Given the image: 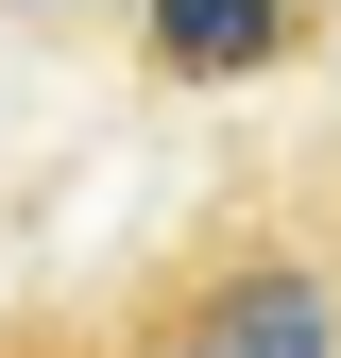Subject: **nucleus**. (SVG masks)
Wrapping results in <instances>:
<instances>
[{"mask_svg":"<svg viewBox=\"0 0 341 358\" xmlns=\"http://www.w3.org/2000/svg\"><path fill=\"white\" fill-rule=\"evenodd\" d=\"M137 358H341V256H307V239H205L188 273H154Z\"/></svg>","mask_w":341,"mask_h":358,"instance_id":"nucleus-1","label":"nucleus"},{"mask_svg":"<svg viewBox=\"0 0 341 358\" xmlns=\"http://www.w3.org/2000/svg\"><path fill=\"white\" fill-rule=\"evenodd\" d=\"M307 34V0H154V69L170 85H239Z\"/></svg>","mask_w":341,"mask_h":358,"instance_id":"nucleus-2","label":"nucleus"}]
</instances>
